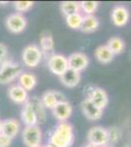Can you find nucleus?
I'll use <instances>...</instances> for the list:
<instances>
[{"label": "nucleus", "instance_id": "28", "mask_svg": "<svg viewBox=\"0 0 131 147\" xmlns=\"http://www.w3.org/2000/svg\"><path fill=\"white\" fill-rule=\"evenodd\" d=\"M33 2L32 1H16L14 2V7H15L16 11L18 13H25V12H28V10L32 8L33 6Z\"/></svg>", "mask_w": 131, "mask_h": 147}, {"label": "nucleus", "instance_id": "25", "mask_svg": "<svg viewBox=\"0 0 131 147\" xmlns=\"http://www.w3.org/2000/svg\"><path fill=\"white\" fill-rule=\"evenodd\" d=\"M83 21V15L81 13H75L66 17V23L69 28L73 30H80Z\"/></svg>", "mask_w": 131, "mask_h": 147}, {"label": "nucleus", "instance_id": "16", "mask_svg": "<svg viewBox=\"0 0 131 147\" xmlns=\"http://www.w3.org/2000/svg\"><path fill=\"white\" fill-rule=\"evenodd\" d=\"M21 129V124L16 119H6L2 121V134L14 138L18 136Z\"/></svg>", "mask_w": 131, "mask_h": 147}, {"label": "nucleus", "instance_id": "34", "mask_svg": "<svg viewBox=\"0 0 131 147\" xmlns=\"http://www.w3.org/2000/svg\"><path fill=\"white\" fill-rule=\"evenodd\" d=\"M104 147H114L113 145H110V144H108V145H106V146H104Z\"/></svg>", "mask_w": 131, "mask_h": 147}, {"label": "nucleus", "instance_id": "11", "mask_svg": "<svg viewBox=\"0 0 131 147\" xmlns=\"http://www.w3.org/2000/svg\"><path fill=\"white\" fill-rule=\"evenodd\" d=\"M52 114L55 119L58 120L59 122H68L73 114V106L67 100L59 102L52 110Z\"/></svg>", "mask_w": 131, "mask_h": 147}, {"label": "nucleus", "instance_id": "32", "mask_svg": "<svg viewBox=\"0 0 131 147\" xmlns=\"http://www.w3.org/2000/svg\"><path fill=\"white\" fill-rule=\"evenodd\" d=\"M43 147H56V146L53 145V144H51V143H48V144H46V145H44Z\"/></svg>", "mask_w": 131, "mask_h": 147}, {"label": "nucleus", "instance_id": "12", "mask_svg": "<svg viewBox=\"0 0 131 147\" xmlns=\"http://www.w3.org/2000/svg\"><path fill=\"white\" fill-rule=\"evenodd\" d=\"M81 111L83 115L90 121H98L103 116V110L97 107L96 105L92 103L88 98L83 99L81 104Z\"/></svg>", "mask_w": 131, "mask_h": 147}, {"label": "nucleus", "instance_id": "6", "mask_svg": "<svg viewBox=\"0 0 131 147\" xmlns=\"http://www.w3.org/2000/svg\"><path fill=\"white\" fill-rule=\"evenodd\" d=\"M88 143H91L97 147H104L109 144V137L107 129L101 125L91 127L87 134Z\"/></svg>", "mask_w": 131, "mask_h": 147}, {"label": "nucleus", "instance_id": "5", "mask_svg": "<svg viewBox=\"0 0 131 147\" xmlns=\"http://www.w3.org/2000/svg\"><path fill=\"white\" fill-rule=\"evenodd\" d=\"M47 67L52 74L58 76V77H61L69 69L68 57L64 56L63 54H51L48 57Z\"/></svg>", "mask_w": 131, "mask_h": 147}, {"label": "nucleus", "instance_id": "4", "mask_svg": "<svg viewBox=\"0 0 131 147\" xmlns=\"http://www.w3.org/2000/svg\"><path fill=\"white\" fill-rule=\"evenodd\" d=\"M23 142L27 147L41 146L42 131L38 125L25 127L22 132Z\"/></svg>", "mask_w": 131, "mask_h": 147}, {"label": "nucleus", "instance_id": "1", "mask_svg": "<svg viewBox=\"0 0 131 147\" xmlns=\"http://www.w3.org/2000/svg\"><path fill=\"white\" fill-rule=\"evenodd\" d=\"M73 141V127L69 122H59L49 137V143L56 147H71Z\"/></svg>", "mask_w": 131, "mask_h": 147}, {"label": "nucleus", "instance_id": "30", "mask_svg": "<svg viewBox=\"0 0 131 147\" xmlns=\"http://www.w3.org/2000/svg\"><path fill=\"white\" fill-rule=\"evenodd\" d=\"M8 55V48L5 44L0 43V65L6 61V57Z\"/></svg>", "mask_w": 131, "mask_h": 147}, {"label": "nucleus", "instance_id": "22", "mask_svg": "<svg viewBox=\"0 0 131 147\" xmlns=\"http://www.w3.org/2000/svg\"><path fill=\"white\" fill-rule=\"evenodd\" d=\"M99 26V19L95 17L94 15L83 16V21L81 24V27H80V30H82L83 32H86V34H90V32H93L98 30Z\"/></svg>", "mask_w": 131, "mask_h": 147}, {"label": "nucleus", "instance_id": "24", "mask_svg": "<svg viewBox=\"0 0 131 147\" xmlns=\"http://www.w3.org/2000/svg\"><path fill=\"white\" fill-rule=\"evenodd\" d=\"M60 9H61V12L63 13V15H65L66 17L69 15H71V14L79 13L80 12L79 2L63 1L60 4Z\"/></svg>", "mask_w": 131, "mask_h": 147}, {"label": "nucleus", "instance_id": "9", "mask_svg": "<svg viewBox=\"0 0 131 147\" xmlns=\"http://www.w3.org/2000/svg\"><path fill=\"white\" fill-rule=\"evenodd\" d=\"M68 62L69 68L80 73L88 67L89 58L86 54L82 53V52H75L68 57Z\"/></svg>", "mask_w": 131, "mask_h": 147}, {"label": "nucleus", "instance_id": "8", "mask_svg": "<svg viewBox=\"0 0 131 147\" xmlns=\"http://www.w3.org/2000/svg\"><path fill=\"white\" fill-rule=\"evenodd\" d=\"M86 98L89 99L94 105H96L102 110H104L109 104V97L107 92L103 88L98 86L88 87Z\"/></svg>", "mask_w": 131, "mask_h": 147}, {"label": "nucleus", "instance_id": "35", "mask_svg": "<svg viewBox=\"0 0 131 147\" xmlns=\"http://www.w3.org/2000/svg\"><path fill=\"white\" fill-rule=\"evenodd\" d=\"M123 147H131V144H127V145H125V146H123Z\"/></svg>", "mask_w": 131, "mask_h": 147}, {"label": "nucleus", "instance_id": "19", "mask_svg": "<svg viewBox=\"0 0 131 147\" xmlns=\"http://www.w3.org/2000/svg\"><path fill=\"white\" fill-rule=\"evenodd\" d=\"M21 118H22V121L24 122V124L26 125V127H28V125H35L38 124V123H37L36 116H35V114L32 110V105H30V103L28 101L23 105L22 112H21Z\"/></svg>", "mask_w": 131, "mask_h": 147}, {"label": "nucleus", "instance_id": "23", "mask_svg": "<svg viewBox=\"0 0 131 147\" xmlns=\"http://www.w3.org/2000/svg\"><path fill=\"white\" fill-rule=\"evenodd\" d=\"M107 46L112 50L115 55H118L121 54L125 49V43L122 38L120 36H113L108 40Z\"/></svg>", "mask_w": 131, "mask_h": 147}, {"label": "nucleus", "instance_id": "15", "mask_svg": "<svg viewBox=\"0 0 131 147\" xmlns=\"http://www.w3.org/2000/svg\"><path fill=\"white\" fill-rule=\"evenodd\" d=\"M59 78H60L62 84H64L69 88H73V87H75L79 84L80 80H81V75H80L79 72H77V71L69 68Z\"/></svg>", "mask_w": 131, "mask_h": 147}, {"label": "nucleus", "instance_id": "21", "mask_svg": "<svg viewBox=\"0 0 131 147\" xmlns=\"http://www.w3.org/2000/svg\"><path fill=\"white\" fill-rule=\"evenodd\" d=\"M39 48L43 54H50L54 51V38L49 32H44L40 35Z\"/></svg>", "mask_w": 131, "mask_h": 147}, {"label": "nucleus", "instance_id": "26", "mask_svg": "<svg viewBox=\"0 0 131 147\" xmlns=\"http://www.w3.org/2000/svg\"><path fill=\"white\" fill-rule=\"evenodd\" d=\"M99 6V2L97 1H81L79 2L80 13L84 14L83 16H90L94 15V13L97 11Z\"/></svg>", "mask_w": 131, "mask_h": 147}, {"label": "nucleus", "instance_id": "2", "mask_svg": "<svg viewBox=\"0 0 131 147\" xmlns=\"http://www.w3.org/2000/svg\"><path fill=\"white\" fill-rule=\"evenodd\" d=\"M23 73V68L20 64L5 61L0 65V84H10L19 79Z\"/></svg>", "mask_w": 131, "mask_h": 147}, {"label": "nucleus", "instance_id": "18", "mask_svg": "<svg viewBox=\"0 0 131 147\" xmlns=\"http://www.w3.org/2000/svg\"><path fill=\"white\" fill-rule=\"evenodd\" d=\"M19 85L22 86L28 92L32 90L37 84V78L35 75L30 72H23L18 79Z\"/></svg>", "mask_w": 131, "mask_h": 147}, {"label": "nucleus", "instance_id": "20", "mask_svg": "<svg viewBox=\"0 0 131 147\" xmlns=\"http://www.w3.org/2000/svg\"><path fill=\"white\" fill-rule=\"evenodd\" d=\"M115 54L112 52L111 49L107 46V44L105 45H100L96 48L95 50V58L102 64H109L115 58Z\"/></svg>", "mask_w": 131, "mask_h": 147}, {"label": "nucleus", "instance_id": "13", "mask_svg": "<svg viewBox=\"0 0 131 147\" xmlns=\"http://www.w3.org/2000/svg\"><path fill=\"white\" fill-rule=\"evenodd\" d=\"M111 19L116 27H124L129 21V12H128L125 6L118 5L112 11Z\"/></svg>", "mask_w": 131, "mask_h": 147}, {"label": "nucleus", "instance_id": "36", "mask_svg": "<svg viewBox=\"0 0 131 147\" xmlns=\"http://www.w3.org/2000/svg\"><path fill=\"white\" fill-rule=\"evenodd\" d=\"M38 147H43V146H42V145H41V146H38Z\"/></svg>", "mask_w": 131, "mask_h": 147}, {"label": "nucleus", "instance_id": "10", "mask_svg": "<svg viewBox=\"0 0 131 147\" xmlns=\"http://www.w3.org/2000/svg\"><path fill=\"white\" fill-rule=\"evenodd\" d=\"M40 100H41L45 109L53 110L54 107L59 102L65 101L66 98L65 95L58 90H47L42 94Z\"/></svg>", "mask_w": 131, "mask_h": 147}, {"label": "nucleus", "instance_id": "3", "mask_svg": "<svg viewBox=\"0 0 131 147\" xmlns=\"http://www.w3.org/2000/svg\"><path fill=\"white\" fill-rule=\"evenodd\" d=\"M43 57L41 49L36 44H30L26 46L22 53L23 62L28 68H35L39 65Z\"/></svg>", "mask_w": 131, "mask_h": 147}, {"label": "nucleus", "instance_id": "17", "mask_svg": "<svg viewBox=\"0 0 131 147\" xmlns=\"http://www.w3.org/2000/svg\"><path fill=\"white\" fill-rule=\"evenodd\" d=\"M28 102L30 103L32 107V110L34 112L35 116L37 118V123L38 124H44L46 122L47 119V115H46V111H45V108L42 104L41 100L38 97L34 96L32 97V98L28 99Z\"/></svg>", "mask_w": 131, "mask_h": 147}, {"label": "nucleus", "instance_id": "7", "mask_svg": "<svg viewBox=\"0 0 131 147\" xmlns=\"http://www.w3.org/2000/svg\"><path fill=\"white\" fill-rule=\"evenodd\" d=\"M5 25L7 30L12 34H21L26 30L28 25L27 18L21 13L10 14L5 20Z\"/></svg>", "mask_w": 131, "mask_h": 147}, {"label": "nucleus", "instance_id": "27", "mask_svg": "<svg viewBox=\"0 0 131 147\" xmlns=\"http://www.w3.org/2000/svg\"><path fill=\"white\" fill-rule=\"evenodd\" d=\"M108 131V137H109V143L115 144L116 142L120 140L121 136H122V131L120 127H111L107 129Z\"/></svg>", "mask_w": 131, "mask_h": 147}, {"label": "nucleus", "instance_id": "14", "mask_svg": "<svg viewBox=\"0 0 131 147\" xmlns=\"http://www.w3.org/2000/svg\"><path fill=\"white\" fill-rule=\"evenodd\" d=\"M8 96L14 103L24 105L28 101V92L19 84H13L8 88Z\"/></svg>", "mask_w": 131, "mask_h": 147}, {"label": "nucleus", "instance_id": "33", "mask_svg": "<svg viewBox=\"0 0 131 147\" xmlns=\"http://www.w3.org/2000/svg\"><path fill=\"white\" fill-rule=\"evenodd\" d=\"M2 132V121L0 120V134Z\"/></svg>", "mask_w": 131, "mask_h": 147}, {"label": "nucleus", "instance_id": "31", "mask_svg": "<svg viewBox=\"0 0 131 147\" xmlns=\"http://www.w3.org/2000/svg\"><path fill=\"white\" fill-rule=\"evenodd\" d=\"M82 147H97V146L93 145V144H91V143H86V144H84Z\"/></svg>", "mask_w": 131, "mask_h": 147}, {"label": "nucleus", "instance_id": "29", "mask_svg": "<svg viewBox=\"0 0 131 147\" xmlns=\"http://www.w3.org/2000/svg\"><path fill=\"white\" fill-rule=\"evenodd\" d=\"M13 138L7 136L4 134H0V147H9L12 144Z\"/></svg>", "mask_w": 131, "mask_h": 147}]
</instances>
